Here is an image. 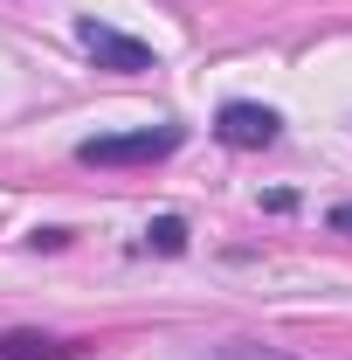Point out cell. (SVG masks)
Masks as SVG:
<instances>
[{"label":"cell","instance_id":"obj_1","mask_svg":"<svg viewBox=\"0 0 352 360\" xmlns=\"http://www.w3.org/2000/svg\"><path fill=\"white\" fill-rule=\"evenodd\" d=\"M173 146H180V132L159 125V132H125V139H83L76 160L83 167H145V160H166Z\"/></svg>","mask_w":352,"mask_h":360},{"label":"cell","instance_id":"obj_2","mask_svg":"<svg viewBox=\"0 0 352 360\" xmlns=\"http://www.w3.org/2000/svg\"><path fill=\"white\" fill-rule=\"evenodd\" d=\"M215 132L228 139V146H242V153H249V146H276V132H283V118H276L269 104H242V97H235V104H221Z\"/></svg>","mask_w":352,"mask_h":360},{"label":"cell","instance_id":"obj_3","mask_svg":"<svg viewBox=\"0 0 352 360\" xmlns=\"http://www.w3.org/2000/svg\"><path fill=\"white\" fill-rule=\"evenodd\" d=\"M76 42H83L104 70H152V49L132 42V35H118V28H104V21H76Z\"/></svg>","mask_w":352,"mask_h":360},{"label":"cell","instance_id":"obj_4","mask_svg":"<svg viewBox=\"0 0 352 360\" xmlns=\"http://www.w3.org/2000/svg\"><path fill=\"white\" fill-rule=\"evenodd\" d=\"M145 243H152L159 257H180V250H187V222H180V215H159V222L145 229Z\"/></svg>","mask_w":352,"mask_h":360},{"label":"cell","instance_id":"obj_5","mask_svg":"<svg viewBox=\"0 0 352 360\" xmlns=\"http://www.w3.org/2000/svg\"><path fill=\"white\" fill-rule=\"evenodd\" d=\"M215 360H290V354H276V347H249V340H235V347H221Z\"/></svg>","mask_w":352,"mask_h":360},{"label":"cell","instance_id":"obj_6","mask_svg":"<svg viewBox=\"0 0 352 360\" xmlns=\"http://www.w3.org/2000/svg\"><path fill=\"white\" fill-rule=\"evenodd\" d=\"M332 229H339V236H352V201H346V208H332Z\"/></svg>","mask_w":352,"mask_h":360}]
</instances>
